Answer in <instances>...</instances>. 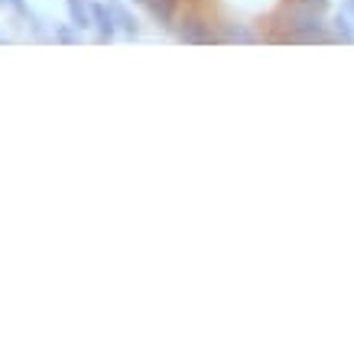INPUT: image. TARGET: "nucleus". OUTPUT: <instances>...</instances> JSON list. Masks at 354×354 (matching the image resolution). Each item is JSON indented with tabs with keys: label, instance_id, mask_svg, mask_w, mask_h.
Listing matches in <instances>:
<instances>
[{
	"label": "nucleus",
	"instance_id": "f257e3e1",
	"mask_svg": "<svg viewBox=\"0 0 354 354\" xmlns=\"http://www.w3.org/2000/svg\"><path fill=\"white\" fill-rule=\"evenodd\" d=\"M292 36H296V39H325V30H322V20H319V17H315V10L312 13H302L299 20H296V26H292Z\"/></svg>",
	"mask_w": 354,
	"mask_h": 354
},
{
	"label": "nucleus",
	"instance_id": "f03ea898",
	"mask_svg": "<svg viewBox=\"0 0 354 354\" xmlns=\"http://www.w3.org/2000/svg\"><path fill=\"white\" fill-rule=\"evenodd\" d=\"M179 39H183V43H215V32L208 30L202 20H183Z\"/></svg>",
	"mask_w": 354,
	"mask_h": 354
},
{
	"label": "nucleus",
	"instance_id": "7ed1b4c3",
	"mask_svg": "<svg viewBox=\"0 0 354 354\" xmlns=\"http://www.w3.org/2000/svg\"><path fill=\"white\" fill-rule=\"evenodd\" d=\"M91 20H95V26L101 30V39H114L118 23H114V13H111V7H104V3H95V7H91Z\"/></svg>",
	"mask_w": 354,
	"mask_h": 354
},
{
	"label": "nucleus",
	"instance_id": "20e7f679",
	"mask_svg": "<svg viewBox=\"0 0 354 354\" xmlns=\"http://www.w3.org/2000/svg\"><path fill=\"white\" fill-rule=\"evenodd\" d=\"M68 3V17H72V26L78 30H88L91 26V7H88V0H65Z\"/></svg>",
	"mask_w": 354,
	"mask_h": 354
},
{
	"label": "nucleus",
	"instance_id": "39448f33",
	"mask_svg": "<svg viewBox=\"0 0 354 354\" xmlns=\"http://www.w3.org/2000/svg\"><path fill=\"white\" fill-rule=\"evenodd\" d=\"M176 3H179V0H147L150 13L162 23V26H169L172 23V17H176Z\"/></svg>",
	"mask_w": 354,
	"mask_h": 354
},
{
	"label": "nucleus",
	"instance_id": "423d86ee",
	"mask_svg": "<svg viewBox=\"0 0 354 354\" xmlns=\"http://www.w3.org/2000/svg\"><path fill=\"white\" fill-rule=\"evenodd\" d=\"M108 7H111V13H114V23H118L124 32H130V36H133V32H137V20H133V17H130L120 3H108Z\"/></svg>",
	"mask_w": 354,
	"mask_h": 354
},
{
	"label": "nucleus",
	"instance_id": "0eeeda50",
	"mask_svg": "<svg viewBox=\"0 0 354 354\" xmlns=\"http://www.w3.org/2000/svg\"><path fill=\"white\" fill-rule=\"evenodd\" d=\"M0 3H10L13 10H20L23 17H30V7H26V0H0Z\"/></svg>",
	"mask_w": 354,
	"mask_h": 354
},
{
	"label": "nucleus",
	"instance_id": "6e6552de",
	"mask_svg": "<svg viewBox=\"0 0 354 354\" xmlns=\"http://www.w3.org/2000/svg\"><path fill=\"white\" fill-rule=\"evenodd\" d=\"M227 39H241V43H250L254 36H250L247 30H231V32H227Z\"/></svg>",
	"mask_w": 354,
	"mask_h": 354
},
{
	"label": "nucleus",
	"instance_id": "1a4fd4ad",
	"mask_svg": "<svg viewBox=\"0 0 354 354\" xmlns=\"http://www.w3.org/2000/svg\"><path fill=\"white\" fill-rule=\"evenodd\" d=\"M306 7H312V10H325L328 7V0H302Z\"/></svg>",
	"mask_w": 354,
	"mask_h": 354
}]
</instances>
